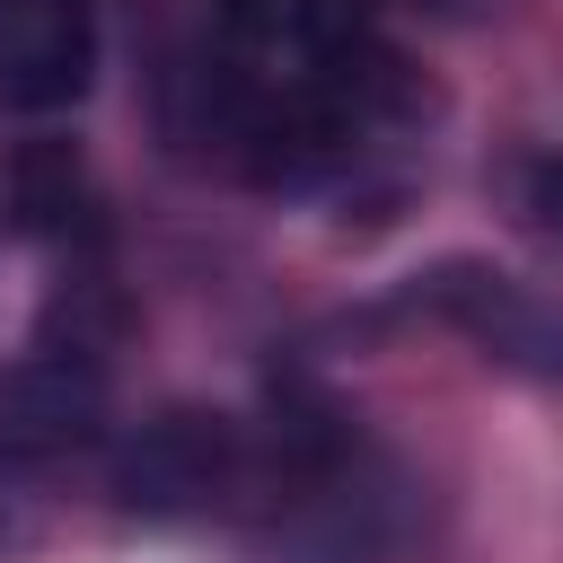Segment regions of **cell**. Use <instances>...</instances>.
<instances>
[{
  "mask_svg": "<svg viewBox=\"0 0 563 563\" xmlns=\"http://www.w3.org/2000/svg\"><path fill=\"white\" fill-rule=\"evenodd\" d=\"M519 220L545 255H563V158H537L528 185H519Z\"/></svg>",
  "mask_w": 563,
  "mask_h": 563,
  "instance_id": "6",
  "label": "cell"
},
{
  "mask_svg": "<svg viewBox=\"0 0 563 563\" xmlns=\"http://www.w3.org/2000/svg\"><path fill=\"white\" fill-rule=\"evenodd\" d=\"M9 211L44 246H88L97 238V176L70 141H26L9 167Z\"/></svg>",
  "mask_w": 563,
  "mask_h": 563,
  "instance_id": "5",
  "label": "cell"
},
{
  "mask_svg": "<svg viewBox=\"0 0 563 563\" xmlns=\"http://www.w3.org/2000/svg\"><path fill=\"white\" fill-rule=\"evenodd\" d=\"M229 484H238V422L202 405H167L114 449V501L132 519H202Z\"/></svg>",
  "mask_w": 563,
  "mask_h": 563,
  "instance_id": "1",
  "label": "cell"
},
{
  "mask_svg": "<svg viewBox=\"0 0 563 563\" xmlns=\"http://www.w3.org/2000/svg\"><path fill=\"white\" fill-rule=\"evenodd\" d=\"M422 299H431L457 334H475L493 361L537 369V378H563V308H545V299H537V290H519L510 273L440 264V273L422 282Z\"/></svg>",
  "mask_w": 563,
  "mask_h": 563,
  "instance_id": "4",
  "label": "cell"
},
{
  "mask_svg": "<svg viewBox=\"0 0 563 563\" xmlns=\"http://www.w3.org/2000/svg\"><path fill=\"white\" fill-rule=\"evenodd\" d=\"M106 413V352L88 343H62L44 334L35 352H18L0 369V457L18 466H44V457H70Z\"/></svg>",
  "mask_w": 563,
  "mask_h": 563,
  "instance_id": "2",
  "label": "cell"
},
{
  "mask_svg": "<svg viewBox=\"0 0 563 563\" xmlns=\"http://www.w3.org/2000/svg\"><path fill=\"white\" fill-rule=\"evenodd\" d=\"M97 26L88 0H0V97L26 114H62L88 97Z\"/></svg>",
  "mask_w": 563,
  "mask_h": 563,
  "instance_id": "3",
  "label": "cell"
}]
</instances>
